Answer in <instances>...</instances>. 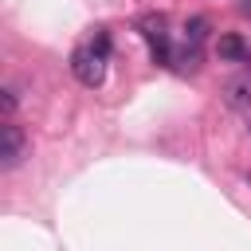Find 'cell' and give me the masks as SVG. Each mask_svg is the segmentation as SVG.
Wrapping results in <instances>:
<instances>
[{"label":"cell","instance_id":"obj_1","mask_svg":"<svg viewBox=\"0 0 251 251\" xmlns=\"http://www.w3.org/2000/svg\"><path fill=\"white\" fill-rule=\"evenodd\" d=\"M106 51H98L94 43H82V47H75L71 51V75L82 82V86H102L106 82Z\"/></svg>","mask_w":251,"mask_h":251},{"label":"cell","instance_id":"obj_2","mask_svg":"<svg viewBox=\"0 0 251 251\" xmlns=\"http://www.w3.org/2000/svg\"><path fill=\"white\" fill-rule=\"evenodd\" d=\"M137 31H141V39L149 43V55H153V63H161V67H173V35H169V24H165V16H157V12L141 16V20H137Z\"/></svg>","mask_w":251,"mask_h":251},{"label":"cell","instance_id":"obj_3","mask_svg":"<svg viewBox=\"0 0 251 251\" xmlns=\"http://www.w3.org/2000/svg\"><path fill=\"white\" fill-rule=\"evenodd\" d=\"M24 157H27V137H24V129H20L16 122H4V129H0V169L12 173V169H20Z\"/></svg>","mask_w":251,"mask_h":251},{"label":"cell","instance_id":"obj_4","mask_svg":"<svg viewBox=\"0 0 251 251\" xmlns=\"http://www.w3.org/2000/svg\"><path fill=\"white\" fill-rule=\"evenodd\" d=\"M220 98H224L227 110H251V67L239 71V75H231V78L224 82Z\"/></svg>","mask_w":251,"mask_h":251},{"label":"cell","instance_id":"obj_5","mask_svg":"<svg viewBox=\"0 0 251 251\" xmlns=\"http://www.w3.org/2000/svg\"><path fill=\"white\" fill-rule=\"evenodd\" d=\"M216 55L227 63H247V39L243 35H220L216 39Z\"/></svg>","mask_w":251,"mask_h":251},{"label":"cell","instance_id":"obj_6","mask_svg":"<svg viewBox=\"0 0 251 251\" xmlns=\"http://www.w3.org/2000/svg\"><path fill=\"white\" fill-rule=\"evenodd\" d=\"M196 67H200V47H196V43L173 47V71H180V75H192Z\"/></svg>","mask_w":251,"mask_h":251},{"label":"cell","instance_id":"obj_7","mask_svg":"<svg viewBox=\"0 0 251 251\" xmlns=\"http://www.w3.org/2000/svg\"><path fill=\"white\" fill-rule=\"evenodd\" d=\"M208 27H212V24H208L204 16H192V20L184 24V43H196V47H200L204 35H208Z\"/></svg>","mask_w":251,"mask_h":251},{"label":"cell","instance_id":"obj_8","mask_svg":"<svg viewBox=\"0 0 251 251\" xmlns=\"http://www.w3.org/2000/svg\"><path fill=\"white\" fill-rule=\"evenodd\" d=\"M16 106H20V94H16V86H4V118H8V122H12Z\"/></svg>","mask_w":251,"mask_h":251},{"label":"cell","instance_id":"obj_9","mask_svg":"<svg viewBox=\"0 0 251 251\" xmlns=\"http://www.w3.org/2000/svg\"><path fill=\"white\" fill-rule=\"evenodd\" d=\"M247 67H251V43H247Z\"/></svg>","mask_w":251,"mask_h":251},{"label":"cell","instance_id":"obj_10","mask_svg":"<svg viewBox=\"0 0 251 251\" xmlns=\"http://www.w3.org/2000/svg\"><path fill=\"white\" fill-rule=\"evenodd\" d=\"M247 126H251V122H247Z\"/></svg>","mask_w":251,"mask_h":251}]
</instances>
